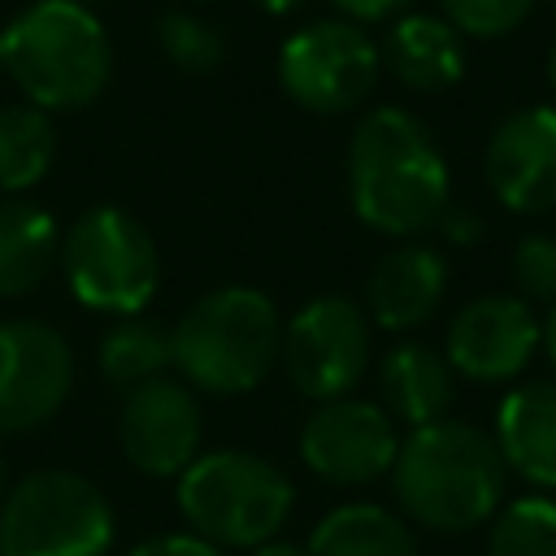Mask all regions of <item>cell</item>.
<instances>
[{"label": "cell", "mask_w": 556, "mask_h": 556, "mask_svg": "<svg viewBox=\"0 0 556 556\" xmlns=\"http://www.w3.org/2000/svg\"><path fill=\"white\" fill-rule=\"evenodd\" d=\"M174 500L191 534L208 539L222 552H248L278 539L295 508V486L274 460L222 447L200 452L178 473Z\"/></svg>", "instance_id": "obj_5"}, {"label": "cell", "mask_w": 556, "mask_h": 556, "mask_svg": "<svg viewBox=\"0 0 556 556\" xmlns=\"http://www.w3.org/2000/svg\"><path fill=\"white\" fill-rule=\"evenodd\" d=\"M348 195L378 235L417 239L434 230L452 204V178L426 122L395 104L365 113L348 139Z\"/></svg>", "instance_id": "obj_1"}, {"label": "cell", "mask_w": 556, "mask_h": 556, "mask_svg": "<svg viewBox=\"0 0 556 556\" xmlns=\"http://www.w3.org/2000/svg\"><path fill=\"white\" fill-rule=\"evenodd\" d=\"M330 4H334L343 17H352V22L365 26V22H382V17H391L404 0H330Z\"/></svg>", "instance_id": "obj_29"}, {"label": "cell", "mask_w": 556, "mask_h": 556, "mask_svg": "<svg viewBox=\"0 0 556 556\" xmlns=\"http://www.w3.org/2000/svg\"><path fill=\"white\" fill-rule=\"evenodd\" d=\"M282 352V321L265 291L217 287L169 330V356L187 387L208 395L256 391Z\"/></svg>", "instance_id": "obj_4"}, {"label": "cell", "mask_w": 556, "mask_h": 556, "mask_svg": "<svg viewBox=\"0 0 556 556\" xmlns=\"http://www.w3.org/2000/svg\"><path fill=\"white\" fill-rule=\"evenodd\" d=\"M78 4H91V0H78Z\"/></svg>", "instance_id": "obj_36"}, {"label": "cell", "mask_w": 556, "mask_h": 556, "mask_svg": "<svg viewBox=\"0 0 556 556\" xmlns=\"http://www.w3.org/2000/svg\"><path fill=\"white\" fill-rule=\"evenodd\" d=\"M465 35L439 13H404L382 39V65L408 91H447L465 74Z\"/></svg>", "instance_id": "obj_17"}, {"label": "cell", "mask_w": 556, "mask_h": 556, "mask_svg": "<svg viewBox=\"0 0 556 556\" xmlns=\"http://www.w3.org/2000/svg\"><path fill=\"white\" fill-rule=\"evenodd\" d=\"M261 13H269V17H287V13H295L304 0H252Z\"/></svg>", "instance_id": "obj_31"}, {"label": "cell", "mask_w": 556, "mask_h": 556, "mask_svg": "<svg viewBox=\"0 0 556 556\" xmlns=\"http://www.w3.org/2000/svg\"><path fill=\"white\" fill-rule=\"evenodd\" d=\"M248 556H308L300 543H287V539H269V543H256L248 547Z\"/></svg>", "instance_id": "obj_30"}, {"label": "cell", "mask_w": 556, "mask_h": 556, "mask_svg": "<svg viewBox=\"0 0 556 556\" xmlns=\"http://www.w3.org/2000/svg\"><path fill=\"white\" fill-rule=\"evenodd\" d=\"M4 491H9V469H4V456H0V500H4Z\"/></svg>", "instance_id": "obj_33"}, {"label": "cell", "mask_w": 556, "mask_h": 556, "mask_svg": "<svg viewBox=\"0 0 556 556\" xmlns=\"http://www.w3.org/2000/svg\"><path fill=\"white\" fill-rule=\"evenodd\" d=\"M74 391L65 334L35 317L0 321V434H26L61 413Z\"/></svg>", "instance_id": "obj_10"}, {"label": "cell", "mask_w": 556, "mask_h": 556, "mask_svg": "<svg viewBox=\"0 0 556 556\" xmlns=\"http://www.w3.org/2000/svg\"><path fill=\"white\" fill-rule=\"evenodd\" d=\"M382 74V48L352 17H317L278 48V83L308 113L356 109Z\"/></svg>", "instance_id": "obj_8"}, {"label": "cell", "mask_w": 556, "mask_h": 556, "mask_svg": "<svg viewBox=\"0 0 556 556\" xmlns=\"http://www.w3.org/2000/svg\"><path fill=\"white\" fill-rule=\"evenodd\" d=\"M439 230L447 235V243H460V248H469V243L478 239L482 222H478L469 208H460V204H447V213L439 217Z\"/></svg>", "instance_id": "obj_28"}, {"label": "cell", "mask_w": 556, "mask_h": 556, "mask_svg": "<svg viewBox=\"0 0 556 556\" xmlns=\"http://www.w3.org/2000/svg\"><path fill=\"white\" fill-rule=\"evenodd\" d=\"M513 282L526 304L556 308V235H526L513 248Z\"/></svg>", "instance_id": "obj_26"}, {"label": "cell", "mask_w": 556, "mask_h": 556, "mask_svg": "<svg viewBox=\"0 0 556 556\" xmlns=\"http://www.w3.org/2000/svg\"><path fill=\"white\" fill-rule=\"evenodd\" d=\"M61 269L83 308L135 317L152 304L161 256L139 217L117 204H96L61 235Z\"/></svg>", "instance_id": "obj_6"}, {"label": "cell", "mask_w": 556, "mask_h": 556, "mask_svg": "<svg viewBox=\"0 0 556 556\" xmlns=\"http://www.w3.org/2000/svg\"><path fill=\"white\" fill-rule=\"evenodd\" d=\"M447 291V261L430 243H395L369 274L365 313L382 330H417L430 321Z\"/></svg>", "instance_id": "obj_15"}, {"label": "cell", "mask_w": 556, "mask_h": 556, "mask_svg": "<svg viewBox=\"0 0 556 556\" xmlns=\"http://www.w3.org/2000/svg\"><path fill=\"white\" fill-rule=\"evenodd\" d=\"M547 4H552V9H556V0H547Z\"/></svg>", "instance_id": "obj_35"}, {"label": "cell", "mask_w": 556, "mask_h": 556, "mask_svg": "<svg viewBox=\"0 0 556 556\" xmlns=\"http://www.w3.org/2000/svg\"><path fill=\"white\" fill-rule=\"evenodd\" d=\"M400 452L395 421L382 404L339 395L308 413L300 426V460L334 486H365L391 473Z\"/></svg>", "instance_id": "obj_11"}, {"label": "cell", "mask_w": 556, "mask_h": 556, "mask_svg": "<svg viewBox=\"0 0 556 556\" xmlns=\"http://www.w3.org/2000/svg\"><path fill=\"white\" fill-rule=\"evenodd\" d=\"M486 556H556V500L508 504L491 526Z\"/></svg>", "instance_id": "obj_24"}, {"label": "cell", "mask_w": 556, "mask_h": 556, "mask_svg": "<svg viewBox=\"0 0 556 556\" xmlns=\"http://www.w3.org/2000/svg\"><path fill=\"white\" fill-rule=\"evenodd\" d=\"M547 78H552V87H556V43H552V56H547Z\"/></svg>", "instance_id": "obj_34"}, {"label": "cell", "mask_w": 556, "mask_h": 556, "mask_svg": "<svg viewBox=\"0 0 556 556\" xmlns=\"http://www.w3.org/2000/svg\"><path fill=\"white\" fill-rule=\"evenodd\" d=\"M117 439L139 473L178 478L200 456V439H204L195 387H187L178 374H161L152 382L130 387L122 400Z\"/></svg>", "instance_id": "obj_12"}, {"label": "cell", "mask_w": 556, "mask_h": 556, "mask_svg": "<svg viewBox=\"0 0 556 556\" xmlns=\"http://www.w3.org/2000/svg\"><path fill=\"white\" fill-rule=\"evenodd\" d=\"M61 265V226L35 200H0V300H22Z\"/></svg>", "instance_id": "obj_19"}, {"label": "cell", "mask_w": 556, "mask_h": 556, "mask_svg": "<svg viewBox=\"0 0 556 556\" xmlns=\"http://www.w3.org/2000/svg\"><path fill=\"white\" fill-rule=\"evenodd\" d=\"M482 169L504 208L513 213L556 208V109L530 104L508 113L486 139Z\"/></svg>", "instance_id": "obj_14"}, {"label": "cell", "mask_w": 556, "mask_h": 556, "mask_svg": "<svg viewBox=\"0 0 556 556\" xmlns=\"http://www.w3.org/2000/svg\"><path fill=\"white\" fill-rule=\"evenodd\" d=\"M456 400V369L443 352L430 343H400L378 365V404L391 413V421L404 426H430L447 417Z\"/></svg>", "instance_id": "obj_18"}, {"label": "cell", "mask_w": 556, "mask_h": 556, "mask_svg": "<svg viewBox=\"0 0 556 556\" xmlns=\"http://www.w3.org/2000/svg\"><path fill=\"white\" fill-rule=\"evenodd\" d=\"M113 508L70 469H35L0 500V556H109Z\"/></svg>", "instance_id": "obj_7"}, {"label": "cell", "mask_w": 556, "mask_h": 556, "mask_svg": "<svg viewBox=\"0 0 556 556\" xmlns=\"http://www.w3.org/2000/svg\"><path fill=\"white\" fill-rule=\"evenodd\" d=\"M0 70L43 113L87 109L113 74V43L91 4L35 0L0 30Z\"/></svg>", "instance_id": "obj_3"}, {"label": "cell", "mask_w": 556, "mask_h": 556, "mask_svg": "<svg viewBox=\"0 0 556 556\" xmlns=\"http://www.w3.org/2000/svg\"><path fill=\"white\" fill-rule=\"evenodd\" d=\"M439 9L460 35L500 39L530 17L534 0H439Z\"/></svg>", "instance_id": "obj_25"}, {"label": "cell", "mask_w": 556, "mask_h": 556, "mask_svg": "<svg viewBox=\"0 0 556 556\" xmlns=\"http://www.w3.org/2000/svg\"><path fill=\"white\" fill-rule=\"evenodd\" d=\"M304 552L308 556H417V543L408 521H400L391 508L356 500V504L330 508L313 526Z\"/></svg>", "instance_id": "obj_20"}, {"label": "cell", "mask_w": 556, "mask_h": 556, "mask_svg": "<svg viewBox=\"0 0 556 556\" xmlns=\"http://www.w3.org/2000/svg\"><path fill=\"white\" fill-rule=\"evenodd\" d=\"M126 556H226V552L213 547L208 539L182 530V534H156V539H143V543L130 547Z\"/></svg>", "instance_id": "obj_27"}, {"label": "cell", "mask_w": 556, "mask_h": 556, "mask_svg": "<svg viewBox=\"0 0 556 556\" xmlns=\"http://www.w3.org/2000/svg\"><path fill=\"white\" fill-rule=\"evenodd\" d=\"M156 48L165 52L169 65H178L187 74H208L226 61L222 30L191 9H165L156 17Z\"/></svg>", "instance_id": "obj_23"}, {"label": "cell", "mask_w": 556, "mask_h": 556, "mask_svg": "<svg viewBox=\"0 0 556 556\" xmlns=\"http://www.w3.org/2000/svg\"><path fill=\"white\" fill-rule=\"evenodd\" d=\"M96 365L104 374V382H113L117 391H130L139 382H152L161 374H169L174 356H169V334L148 321V317H117L96 348Z\"/></svg>", "instance_id": "obj_22"}, {"label": "cell", "mask_w": 556, "mask_h": 556, "mask_svg": "<svg viewBox=\"0 0 556 556\" xmlns=\"http://www.w3.org/2000/svg\"><path fill=\"white\" fill-rule=\"evenodd\" d=\"M543 348H547V356H552V365H556V308H552L547 321H543Z\"/></svg>", "instance_id": "obj_32"}, {"label": "cell", "mask_w": 556, "mask_h": 556, "mask_svg": "<svg viewBox=\"0 0 556 556\" xmlns=\"http://www.w3.org/2000/svg\"><path fill=\"white\" fill-rule=\"evenodd\" d=\"M495 443L513 473L534 486H556V378L521 382L500 400Z\"/></svg>", "instance_id": "obj_16"}, {"label": "cell", "mask_w": 556, "mask_h": 556, "mask_svg": "<svg viewBox=\"0 0 556 556\" xmlns=\"http://www.w3.org/2000/svg\"><path fill=\"white\" fill-rule=\"evenodd\" d=\"M56 126L35 104L0 109V195H22L52 169Z\"/></svg>", "instance_id": "obj_21"}, {"label": "cell", "mask_w": 556, "mask_h": 556, "mask_svg": "<svg viewBox=\"0 0 556 556\" xmlns=\"http://www.w3.org/2000/svg\"><path fill=\"white\" fill-rule=\"evenodd\" d=\"M504 473L508 465L495 434L456 417L408 430L391 465L395 500L408 521L439 534H465L491 521L504 500Z\"/></svg>", "instance_id": "obj_2"}, {"label": "cell", "mask_w": 556, "mask_h": 556, "mask_svg": "<svg viewBox=\"0 0 556 556\" xmlns=\"http://www.w3.org/2000/svg\"><path fill=\"white\" fill-rule=\"evenodd\" d=\"M369 313L348 295H317L282 326V374L287 382L326 404L352 395L369 369Z\"/></svg>", "instance_id": "obj_9"}, {"label": "cell", "mask_w": 556, "mask_h": 556, "mask_svg": "<svg viewBox=\"0 0 556 556\" xmlns=\"http://www.w3.org/2000/svg\"><path fill=\"white\" fill-rule=\"evenodd\" d=\"M543 343V326L521 295H478L456 308L447 326V365L469 382H508L517 378L534 348Z\"/></svg>", "instance_id": "obj_13"}]
</instances>
